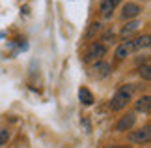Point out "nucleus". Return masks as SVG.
I'll return each mask as SVG.
<instances>
[{
  "instance_id": "f257e3e1",
  "label": "nucleus",
  "mask_w": 151,
  "mask_h": 148,
  "mask_svg": "<svg viewBox=\"0 0 151 148\" xmlns=\"http://www.w3.org/2000/svg\"><path fill=\"white\" fill-rule=\"evenodd\" d=\"M131 96H132V94H129V92H125V90L119 88V90L114 94L112 101H110V109H112V111H123L127 105H129Z\"/></svg>"
},
{
  "instance_id": "f03ea898",
  "label": "nucleus",
  "mask_w": 151,
  "mask_h": 148,
  "mask_svg": "<svg viewBox=\"0 0 151 148\" xmlns=\"http://www.w3.org/2000/svg\"><path fill=\"white\" fill-rule=\"evenodd\" d=\"M129 141L134 144H147L151 141V128L149 126H144L142 129H136V131H131L129 133Z\"/></svg>"
},
{
  "instance_id": "7ed1b4c3",
  "label": "nucleus",
  "mask_w": 151,
  "mask_h": 148,
  "mask_svg": "<svg viewBox=\"0 0 151 148\" xmlns=\"http://www.w3.org/2000/svg\"><path fill=\"white\" fill-rule=\"evenodd\" d=\"M106 55V45L104 43H91L90 49L86 51L84 62H91V60H101V56Z\"/></svg>"
},
{
  "instance_id": "20e7f679",
  "label": "nucleus",
  "mask_w": 151,
  "mask_h": 148,
  "mask_svg": "<svg viewBox=\"0 0 151 148\" xmlns=\"http://www.w3.org/2000/svg\"><path fill=\"white\" fill-rule=\"evenodd\" d=\"M90 71H91V77H95V79H104V77L110 75L112 68H110V64L104 62V60H95Z\"/></svg>"
},
{
  "instance_id": "39448f33",
  "label": "nucleus",
  "mask_w": 151,
  "mask_h": 148,
  "mask_svg": "<svg viewBox=\"0 0 151 148\" xmlns=\"http://www.w3.org/2000/svg\"><path fill=\"white\" fill-rule=\"evenodd\" d=\"M136 124V116H134V112H127L125 116H121L119 118V122L116 124V131H119V133H123V131H129V129H132V126Z\"/></svg>"
},
{
  "instance_id": "423d86ee",
  "label": "nucleus",
  "mask_w": 151,
  "mask_h": 148,
  "mask_svg": "<svg viewBox=\"0 0 151 148\" xmlns=\"http://www.w3.org/2000/svg\"><path fill=\"white\" fill-rule=\"evenodd\" d=\"M142 13V6H138V4H134V2H127V4H123V8H121V17L123 19H134V17H138Z\"/></svg>"
},
{
  "instance_id": "0eeeda50",
  "label": "nucleus",
  "mask_w": 151,
  "mask_h": 148,
  "mask_svg": "<svg viewBox=\"0 0 151 148\" xmlns=\"http://www.w3.org/2000/svg\"><path fill=\"white\" fill-rule=\"evenodd\" d=\"M149 34H144V36H138L136 39H132V41H127L131 47V51H142V49H147L149 47Z\"/></svg>"
},
{
  "instance_id": "6e6552de",
  "label": "nucleus",
  "mask_w": 151,
  "mask_h": 148,
  "mask_svg": "<svg viewBox=\"0 0 151 148\" xmlns=\"http://www.w3.org/2000/svg\"><path fill=\"white\" fill-rule=\"evenodd\" d=\"M142 26V21H131V23H127V25L121 28V38H129V36H132V34H134L138 28Z\"/></svg>"
},
{
  "instance_id": "1a4fd4ad",
  "label": "nucleus",
  "mask_w": 151,
  "mask_h": 148,
  "mask_svg": "<svg viewBox=\"0 0 151 148\" xmlns=\"http://www.w3.org/2000/svg\"><path fill=\"white\" fill-rule=\"evenodd\" d=\"M78 99H80V103L82 105H86V107H90V105H93V101H95V98H93V94H91L86 86H82L78 90Z\"/></svg>"
},
{
  "instance_id": "9d476101",
  "label": "nucleus",
  "mask_w": 151,
  "mask_h": 148,
  "mask_svg": "<svg viewBox=\"0 0 151 148\" xmlns=\"http://www.w3.org/2000/svg\"><path fill=\"white\" fill-rule=\"evenodd\" d=\"M114 8H116V6L110 2V0H101V2H99V9H101V15L104 17V19H110V17H112Z\"/></svg>"
},
{
  "instance_id": "9b49d317",
  "label": "nucleus",
  "mask_w": 151,
  "mask_h": 148,
  "mask_svg": "<svg viewBox=\"0 0 151 148\" xmlns=\"http://www.w3.org/2000/svg\"><path fill=\"white\" fill-rule=\"evenodd\" d=\"M134 107H136L138 112H146V114H149V109H151V98H149V96H142V98L136 101Z\"/></svg>"
},
{
  "instance_id": "f8f14e48",
  "label": "nucleus",
  "mask_w": 151,
  "mask_h": 148,
  "mask_svg": "<svg viewBox=\"0 0 151 148\" xmlns=\"http://www.w3.org/2000/svg\"><path fill=\"white\" fill-rule=\"evenodd\" d=\"M131 52H132V51H131V47H129V43L125 41V43H121L118 49H116V58H118V60H123V58H125V56H129Z\"/></svg>"
},
{
  "instance_id": "ddd939ff",
  "label": "nucleus",
  "mask_w": 151,
  "mask_h": 148,
  "mask_svg": "<svg viewBox=\"0 0 151 148\" xmlns=\"http://www.w3.org/2000/svg\"><path fill=\"white\" fill-rule=\"evenodd\" d=\"M99 30H101V23H91L90 28H88V32H86V38H93Z\"/></svg>"
},
{
  "instance_id": "4468645a",
  "label": "nucleus",
  "mask_w": 151,
  "mask_h": 148,
  "mask_svg": "<svg viewBox=\"0 0 151 148\" xmlns=\"http://www.w3.org/2000/svg\"><path fill=\"white\" fill-rule=\"evenodd\" d=\"M140 77L144 81H149L151 79V68H149V64H144V66L140 68Z\"/></svg>"
},
{
  "instance_id": "2eb2a0df",
  "label": "nucleus",
  "mask_w": 151,
  "mask_h": 148,
  "mask_svg": "<svg viewBox=\"0 0 151 148\" xmlns=\"http://www.w3.org/2000/svg\"><path fill=\"white\" fill-rule=\"evenodd\" d=\"M9 141V131L6 128H0V146H4Z\"/></svg>"
},
{
  "instance_id": "dca6fc26",
  "label": "nucleus",
  "mask_w": 151,
  "mask_h": 148,
  "mask_svg": "<svg viewBox=\"0 0 151 148\" xmlns=\"http://www.w3.org/2000/svg\"><path fill=\"white\" fill-rule=\"evenodd\" d=\"M103 39H104V43H114V39H116V34L108 30V32L103 36Z\"/></svg>"
},
{
  "instance_id": "f3484780",
  "label": "nucleus",
  "mask_w": 151,
  "mask_h": 148,
  "mask_svg": "<svg viewBox=\"0 0 151 148\" xmlns=\"http://www.w3.org/2000/svg\"><path fill=\"white\" fill-rule=\"evenodd\" d=\"M104 148H132V146H127V144H110V146H104Z\"/></svg>"
}]
</instances>
